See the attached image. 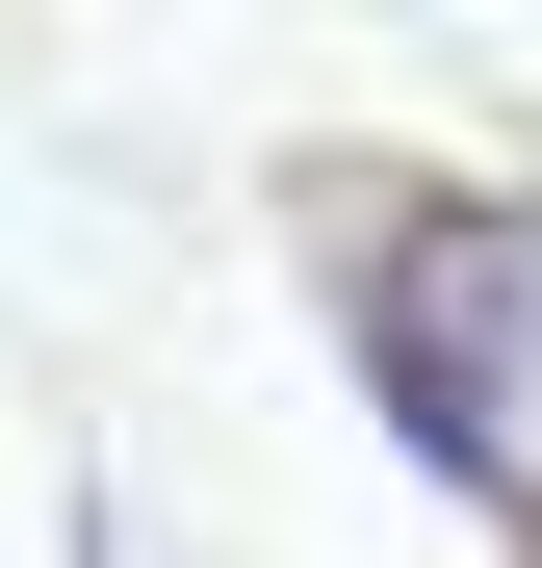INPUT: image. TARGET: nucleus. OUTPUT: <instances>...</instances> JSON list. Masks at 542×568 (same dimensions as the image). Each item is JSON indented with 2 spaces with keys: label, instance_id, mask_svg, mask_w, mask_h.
<instances>
[{
  "label": "nucleus",
  "instance_id": "nucleus-1",
  "mask_svg": "<svg viewBox=\"0 0 542 568\" xmlns=\"http://www.w3.org/2000/svg\"><path fill=\"white\" fill-rule=\"evenodd\" d=\"M388 388H413V439L466 491L542 517V233L517 207H413L388 233Z\"/></svg>",
  "mask_w": 542,
  "mask_h": 568
}]
</instances>
